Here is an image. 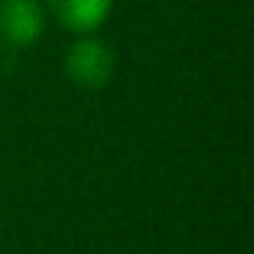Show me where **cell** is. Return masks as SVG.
<instances>
[{
	"instance_id": "obj_1",
	"label": "cell",
	"mask_w": 254,
	"mask_h": 254,
	"mask_svg": "<svg viewBox=\"0 0 254 254\" xmlns=\"http://www.w3.org/2000/svg\"><path fill=\"white\" fill-rule=\"evenodd\" d=\"M66 75L81 90H102L114 75V51L102 39H78L66 54Z\"/></svg>"
},
{
	"instance_id": "obj_2",
	"label": "cell",
	"mask_w": 254,
	"mask_h": 254,
	"mask_svg": "<svg viewBox=\"0 0 254 254\" xmlns=\"http://www.w3.org/2000/svg\"><path fill=\"white\" fill-rule=\"evenodd\" d=\"M39 0H0V42L6 48H27L42 36Z\"/></svg>"
},
{
	"instance_id": "obj_3",
	"label": "cell",
	"mask_w": 254,
	"mask_h": 254,
	"mask_svg": "<svg viewBox=\"0 0 254 254\" xmlns=\"http://www.w3.org/2000/svg\"><path fill=\"white\" fill-rule=\"evenodd\" d=\"M48 6L66 30L90 33L108 18L111 0H48Z\"/></svg>"
}]
</instances>
